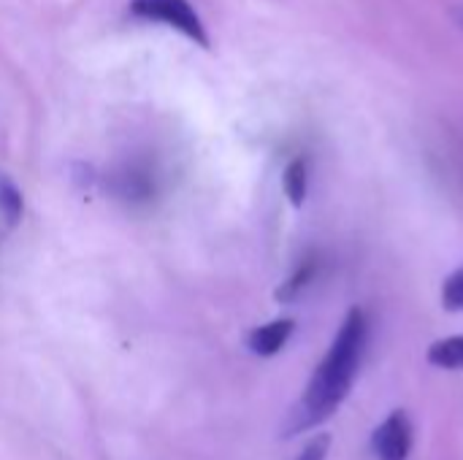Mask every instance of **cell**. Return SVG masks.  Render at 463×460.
Masks as SVG:
<instances>
[{
	"instance_id": "obj_11",
	"label": "cell",
	"mask_w": 463,
	"mask_h": 460,
	"mask_svg": "<svg viewBox=\"0 0 463 460\" xmlns=\"http://www.w3.org/2000/svg\"><path fill=\"white\" fill-rule=\"evenodd\" d=\"M328 450H331V434H317L296 460H326L328 458Z\"/></svg>"
},
{
	"instance_id": "obj_3",
	"label": "cell",
	"mask_w": 463,
	"mask_h": 460,
	"mask_svg": "<svg viewBox=\"0 0 463 460\" xmlns=\"http://www.w3.org/2000/svg\"><path fill=\"white\" fill-rule=\"evenodd\" d=\"M412 420L404 409L391 412L372 431V453L377 460H407L412 453Z\"/></svg>"
},
{
	"instance_id": "obj_7",
	"label": "cell",
	"mask_w": 463,
	"mask_h": 460,
	"mask_svg": "<svg viewBox=\"0 0 463 460\" xmlns=\"http://www.w3.org/2000/svg\"><path fill=\"white\" fill-rule=\"evenodd\" d=\"M315 277H317V260H304L290 277H288V282L277 290V301H282V304H290V301H296L312 282H315Z\"/></svg>"
},
{
	"instance_id": "obj_2",
	"label": "cell",
	"mask_w": 463,
	"mask_h": 460,
	"mask_svg": "<svg viewBox=\"0 0 463 460\" xmlns=\"http://www.w3.org/2000/svg\"><path fill=\"white\" fill-rule=\"evenodd\" d=\"M130 11L138 19L163 22V24L179 30L182 35H187L190 41H195L201 46H209L206 27H203L201 16L195 14V8L190 5V0H133Z\"/></svg>"
},
{
	"instance_id": "obj_1",
	"label": "cell",
	"mask_w": 463,
	"mask_h": 460,
	"mask_svg": "<svg viewBox=\"0 0 463 460\" xmlns=\"http://www.w3.org/2000/svg\"><path fill=\"white\" fill-rule=\"evenodd\" d=\"M366 336H369L366 314H364V309L353 306L345 314L326 358L315 369L298 404L290 409L288 420L282 423V431H279L282 439L301 437V434L323 426L326 420H331L339 412V407L353 393V385H355V377H358V369L364 361V350H366Z\"/></svg>"
},
{
	"instance_id": "obj_9",
	"label": "cell",
	"mask_w": 463,
	"mask_h": 460,
	"mask_svg": "<svg viewBox=\"0 0 463 460\" xmlns=\"http://www.w3.org/2000/svg\"><path fill=\"white\" fill-rule=\"evenodd\" d=\"M0 214L8 225H16L22 217V195L8 179H0Z\"/></svg>"
},
{
	"instance_id": "obj_6",
	"label": "cell",
	"mask_w": 463,
	"mask_h": 460,
	"mask_svg": "<svg viewBox=\"0 0 463 460\" xmlns=\"http://www.w3.org/2000/svg\"><path fill=\"white\" fill-rule=\"evenodd\" d=\"M426 361L445 371H463V336H448L429 347Z\"/></svg>"
},
{
	"instance_id": "obj_10",
	"label": "cell",
	"mask_w": 463,
	"mask_h": 460,
	"mask_svg": "<svg viewBox=\"0 0 463 460\" xmlns=\"http://www.w3.org/2000/svg\"><path fill=\"white\" fill-rule=\"evenodd\" d=\"M442 306L450 312H463V268L453 271L442 285Z\"/></svg>"
},
{
	"instance_id": "obj_4",
	"label": "cell",
	"mask_w": 463,
	"mask_h": 460,
	"mask_svg": "<svg viewBox=\"0 0 463 460\" xmlns=\"http://www.w3.org/2000/svg\"><path fill=\"white\" fill-rule=\"evenodd\" d=\"M111 192L128 203H149L157 195V171L146 160H130L111 176Z\"/></svg>"
},
{
	"instance_id": "obj_8",
	"label": "cell",
	"mask_w": 463,
	"mask_h": 460,
	"mask_svg": "<svg viewBox=\"0 0 463 460\" xmlns=\"http://www.w3.org/2000/svg\"><path fill=\"white\" fill-rule=\"evenodd\" d=\"M282 184H285V192H288L290 203H293V206H301L304 198H307V184H309V171H307V163H304L301 157L293 160V163L285 168Z\"/></svg>"
},
{
	"instance_id": "obj_12",
	"label": "cell",
	"mask_w": 463,
	"mask_h": 460,
	"mask_svg": "<svg viewBox=\"0 0 463 460\" xmlns=\"http://www.w3.org/2000/svg\"><path fill=\"white\" fill-rule=\"evenodd\" d=\"M456 22H458V24L463 27V5H458V8H456Z\"/></svg>"
},
{
	"instance_id": "obj_5",
	"label": "cell",
	"mask_w": 463,
	"mask_h": 460,
	"mask_svg": "<svg viewBox=\"0 0 463 460\" xmlns=\"http://www.w3.org/2000/svg\"><path fill=\"white\" fill-rule=\"evenodd\" d=\"M293 331H296V323L288 320V317H285V320L266 323V325L250 331L247 347H250V352L258 355V358H271V355H277V352L288 344V339L293 336Z\"/></svg>"
}]
</instances>
